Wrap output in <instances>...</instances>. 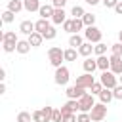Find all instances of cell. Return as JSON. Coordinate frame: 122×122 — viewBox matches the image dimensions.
<instances>
[{
  "instance_id": "obj_43",
  "label": "cell",
  "mask_w": 122,
  "mask_h": 122,
  "mask_svg": "<svg viewBox=\"0 0 122 122\" xmlns=\"http://www.w3.org/2000/svg\"><path fill=\"white\" fill-rule=\"evenodd\" d=\"M61 122H76V114H65Z\"/></svg>"
},
{
  "instance_id": "obj_39",
  "label": "cell",
  "mask_w": 122,
  "mask_h": 122,
  "mask_svg": "<svg viewBox=\"0 0 122 122\" xmlns=\"http://www.w3.org/2000/svg\"><path fill=\"white\" fill-rule=\"evenodd\" d=\"M61 27H63V30H65V32H71V34H72V19H67Z\"/></svg>"
},
{
  "instance_id": "obj_26",
  "label": "cell",
  "mask_w": 122,
  "mask_h": 122,
  "mask_svg": "<svg viewBox=\"0 0 122 122\" xmlns=\"http://www.w3.org/2000/svg\"><path fill=\"white\" fill-rule=\"evenodd\" d=\"M40 111H42V116H44V122H51V116H53V107H50V105H46V107H42Z\"/></svg>"
},
{
  "instance_id": "obj_19",
  "label": "cell",
  "mask_w": 122,
  "mask_h": 122,
  "mask_svg": "<svg viewBox=\"0 0 122 122\" xmlns=\"http://www.w3.org/2000/svg\"><path fill=\"white\" fill-rule=\"evenodd\" d=\"M0 40H2V42H13V44L19 42V38H17V34H15L13 30H6V32H2V34H0Z\"/></svg>"
},
{
  "instance_id": "obj_30",
  "label": "cell",
  "mask_w": 122,
  "mask_h": 122,
  "mask_svg": "<svg viewBox=\"0 0 122 122\" xmlns=\"http://www.w3.org/2000/svg\"><path fill=\"white\" fill-rule=\"evenodd\" d=\"M93 51H95L97 57H99V55H105V53H107V44H103V42L95 44V46H93Z\"/></svg>"
},
{
  "instance_id": "obj_12",
  "label": "cell",
  "mask_w": 122,
  "mask_h": 122,
  "mask_svg": "<svg viewBox=\"0 0 122 122\" xmlns=\"http://www.w3.org/2000/svg\"><path fill=\"white\" fill-rule=\"evenodd\" d=\"M95 61H97V69H99L101 72H105V71H111V59H109L107 55H99Z\"/></svg>"
},
{
  "instance_id": "obj_1",
  "label": "cell",
  "mask_w": 122,
  "mask_h": 122,
  "mask_svg": "<svg viewBox=\"0 0 122 122\" xmlns=\"http://www.w3.org/2000/svg\"><path fill=\"white\" fill-rule=\"evenodd\" d=\"M48 59H50V63H51L55 69H59L61 63L65 61V50H61L59 46H51V48L48 50Z\"/></svg>"
},
{
  "instance_id": "obj_48",
  "label": "cell",
  "mask_w": 122,
  "mask_h": 122,
  "mask_svg": "<svg viewBox=\"0 0 122 122\" xmlns=\"http://www.w3.org/2000/svg\"><path fill=\"white\" fill-rule=\"evenodd\" d=\"M118 42H122V30L118 32Z\"/></svg>"
},
{
  "instance_id": "obj_4",
  "label": "cell",
  "mask_w": 122,
  "mask_h": 122,
  "mask_svg": "<svg viewBox=\"0 0 122 122\" xmlns=\"http://www.w3.org/2000/svg\"><path fill=\"white\" fill-rule=\"evenodd\" d=\"M99 82H101L105 88H109V90H114V88L118 86V78H116V74H114V72H111V71H105V72H101V76H99Z\"/></svg>"
},
{
  "instance_id": "obj_6",
  "label": "cell",
  "mask_w": 122,
  "mask_h": 122,
  "mask_svg": "<svg viewBox=\"0 0 122 122\" xmlns=\"http://www.w3.org/2000/svg\"><path fill=\"white\" fill-rule=\"evenodd\" d=\"M90 116H92V122H103L105 116H107V105H103V103H95V107L92 109Z\"/></svg>"
},
{
  "instance_id": "obj_13",
  "label": "cell",
  "mask_w": 122,
  "mask_h": 122,
  "mask_svg": "<svg viewBox=\"0 0 122 122\" xmlns=\"http://www.w3.org/2000/svg\"><path fill=\"white\" fill-rule=\"evenodd\" d=\"M97 97H99V103H103V105H109V103L114 99V95H112V90H109V88H103V92H101Z\"/></svg>"
},
{
  "instance_id": "obj_16",
  "label": "cell",
  "mask_w": 122,
  "mask_h": 122,
  "mask_svg": "<svg viewBox=\"0 0 122 122\" xmlns=\"http://www.w3.org/2000/svg\"><path fill=\"white\" fill-rule=\"evenodd\" d=\"M82 67H84V72L93 74V71L97 69V61H95V59H92V57H86V59H84V63H82Z\"/></svg>"
},
{
  "instance_id": "obj_27",
  "label": "cell",
  "mask_w": 122,
  "mask_h": 122,
  "mask_svg": "<svg viewBox=\"0 0 122 122\" xmlns=\"http://www.w3.org/2000/svg\"><path fill=\"white\" fill-rule=\"evenodd\" d=\"M15 122H32V114H30V112H27V111H21V112L17 114Z\"/></svg>"
},
{
  "instance_id": "obj_47",
  "label": "cell",
  "mask_w": 122,
  "mask_h": 122,
  "mask_svg": "<svg viewBox=\"0 0 122 122\" xmlns=\"http://www.w3.org/2000/svg\"><path fill=\"white\" fill-rule=\"evenodd\" d=\"M0 93H6V84H4V82L0 84Z\"/></svg>"
},
{
  "instance_id": "obj_36",
  "label": "cell",
  "mask_w": 122,
  "mask_h": 122,
  "mask_svg": "<svg viewBox=\"0 0 122 122\" xmlns=\"http://www.w3.org/2000/svg\"><path fill=\"white\" fill-rule=\"evenodd\" d=\"M76 122H92L90 112H78L76 114Z\"/></svg>"
},
{
  "instance_id": "obj_31",
  "label": "cell",
  "mask_w": 122,
  "mask_h": 122,
  "mask_svg": "<svg viewBox=\"0 0 122 122\" xmlns=\"http://www.w3.org/2000/svg\"><path fill=\"white\" fill-rule=\"evenodd\" d=\"M111 55H118V57H122V42L111 44Z\"/></svg>"
},
{
  "instance_id": "obj_49",
  "label": "cell",
  "mask_w": 122,
  "mask_h": 122,
  "mask_svg": "<svg viewBox=\"0 0 122 122\" xmlns=\"http://www.w3.org/2000/svg\"><path fill=\"white\" fill-rule=\"evenodd\" d=\"M118 78H120V84H122V74H120V76H118Z\"/></svg>"
},
{
  "instance_id": "obj_28",
  "label": "cell",
  "mask_w": 122,
  "mask_h": 122,
  "mask_svg": "<svg viewBox=\"0 0 122 122\" xmlns=\"http://www.w3.org/2000/svg\"><path fill=\"white\" fill-rule=\"evenodd\" d=\"M84 27H86V25H84L82 19H72V34H78Z\"/></svg>"
},
{
  "instance_id": "obj_41",
  "label": "cell",
  "mask_w": 122,
  "mask_h": 122,
  "mask_svg": "<svg viewBox=\"0 0 122 122\" xmlns=\"http://www.w3.org/2000/svg\"><path fill=\"white\" fill-rule=\"evenodd\" d=\"M112 95H114V99H122V84H118V86L112 90Z\"/></svg>"
},
{
  "instance_id": "obj_8",
  "label": "cell",
  "mask_w": 122,
  "mask_h": 122,
  "mask_svg": "<svg viewBox=\"0 0 122 122\" xmlns=\"http://www.w3.org/2000/svg\"><path fill=\"white\" fill-rule=\"evenodd\" d=\"M67 97L69 99H80V97H84L86 95V90L84 88H80V86H71V88H67Z\"/></svg>"
},
{
  "instance_id": "obj_17",
  "label": "cell",
  "mask_w": 122,
  "mask_h": 122,
  "mask_svg": "<svg viewBox=\"0 0 122 122\" xmlns=\"http://www.w3.org/2000/svg\"><path fill=\"white\" fill-rule=\"evenodd\" d=\"M6 10H10V11H13V13H19L21 10H25V6H23V0H10Z\"/></svg>"
},
{
  "instance_id": "obj_40",
  "label": "cell",
  "mask_w": 122,
  "mask_h": 122,
  "mask_svg": "<svg viewBox=\"0 0 122 122\" xmlns=\"http://www.w3.org/2000/svg\"><path fill=\"white\" fill-rule=\"evenodd\" d=\"M32 122H44L42 111H34V112H32Z\"/></svg>"
},
{
  "instance_id": "obj_23",
  "label": "cell",
  "mask_w": 122,
  "mask_h": 122,
  "mask_svg": "<svg viewBox=\"0 0 122 122\" xmlns=\"http://www.w3.org/2000/svg\"><path fill=\"white\" fill-rule=\"evenodd\" d=\"M30 48H32V46L29 44V40H19V42H17V53H21V55L29 53Z\"/></svg>"
},
{
  "instance_id": "obj_25",
  "label": "cell",
  "mask_w": 122,
  "mask_h": 122,
  "mask_svg": "<svg viewBox=\"0 0 122 122\" xmlns=\"http://www.w3.org/2000/svg\"><path fill=\"white\" fill-rule=\"evenodd\" d=\"M76 55H80L76 48H67L65 50V61H76Z\"/></svg>"
},
{
  "instance_id": "obj_20",
  "label": "cell",
  "mask_w": 122,
  "mask_h": 122,
  "mask_svg": "<svg viewBox=\"0 0 122 122\" xmlns=\"http://www.w3.org/2000/svg\"><path fill=\"white\" fill-rule=\"evenodd\" d=\"M23 6H25V10L27 11H38L40 10V0H23Z\"/></svg>"
},
{
  "instance_id": "obj_2",
  "label": "cell",
  "mask_w": 122,
  "mask_h": 122,
  "mask_svg": "<svg viewBox=\"0 0 122 122\" xmlns=\"http://www.w3.org/2000/svg\"><path fill=\"white\" fill-rule=\"evenodd\" d=\"M84 38H86V42H90V44H99L101 38H103V32H101L95 25H93V27H86Z\"/></svg>"
},
{
  "instance_id": "obj_7",
  "label": "cell",
  "mask_w": 122,
  "mask_h": 122,
  "mask_svg": "<svg viewBox=\"0 0 122 122\" xmlns=\"http://www.w3.org/2000/svg\"><path fill=\"white\" fill-rule=\"evenodd\" d=\"M93 82H95L93 74H90V72H84V74L76 76V84H74V86H80V88H84V90H90V88L93 86Z\"/></svg>"
},
{
  "instance_id": "obj_34",
  "label": "cell",
  "mask_w": 122,
  "mask_h": 122,
  "mask_svg": "<svg viewBox=\"0 0 122 122\" xmlns=\"http://www.w3.org/2000/svg\"><path fill=\"white\" fill-rule=\"evenodd\" d=\"M2 50H4L6 53L17 51V44H13V42H2Z\"/></svg>"
},
{
  "instance_id": "obj_42",
  "label": "cell",
  "mask_w": 122,
  "mask_h": 122,
  "mask_svg": "<svg viewBox=\"0 0 122 122\" xmlns=\"http://www.w3.org/2000/svg\"><path fill=\"white\" fill-rule=\"evenodd\" d=\"M118 2H120V0H103V6H105V8H112V10H114Z\"/></svg>"
},
{
  "instance_id": "obj_14",
  "label": "cell",
  "mask_w": 122,
  "mask_h": 122,
  "mask_svg": "<svg viewBox=\"0 0 122 122\" xmlns=\"http://www.w3.org/2000/svg\"><path fill=\"white\" fill-rule=\"evenodd\" d=\"M65 21H67L65 10H55V11H53V17H51V23H53V25H63Z\"/></svg>"
},
{
  "instance_id": "obj_45",
  "label": "cell",
  "mask_w": 122,
  "mask_h": 122,
  "mask_svg": "<svg viewBox=\"0 0 122 122\" xmlns=\"http://www.w3.org/2000/svg\"><path fill=\"white\" fill-rule=\"evenodd\" d=\"M86 4H90V6H97L99 2H103V0H84Z\"/></svg>"
},
{
  "instance_id": "obj_11",
  "label": "cell",
  "mask_w": 122,
  "mask_h": 122,
  "mask_svg": "<svg viewBox=\"0 0 122 122\" xmlns=\"http://www.w3.org/2000/svg\"><path fill=\"white\" fill-rule=\"evenodd\" d=\"M19 32H23V34H27V36H30L32 32H36V27H34V23L32 21H21V25H19Z\"/></svg>"
},
{
  "instance_id": "obj_5",
  "label": "cell",
  "mask_w": 122,
  "mask_h": 122,
  "mask_svg": "<svg viewBox=\"0 0 122 122\" xmlns=\"http://www.w3.org/2000/svg\"><path fill=\"white\" fill-rule=\"evenodd\" d=\"M93 107H95V99L92 93H86L84 97L78 99V112H92Z\"/></svg>"
},
{
  "instance_id": "obj_44",
  "label": "cell",
  "mask_w": 122,
  "mask_h": 122,
  "mask_svg": "<svg viewBox=\"0 0 122 122\" xmlns=\"http://www.w3.org/2000/svg\"><path fill=\"white\" fill-rule=\"evenodd\" d=\"M114 11H116L118 15H122V0H120V2L116 4V8H114Z\"/></svg>"
},
{
  "instance_id": "obj_50",
  "label": "cell",
  "mask_w": 122,
  "mask_h": 122,
  "mask_svg": "<svg viewBox=\"0 0 122 122\" xmlns=\"http://www.w3.org/2000/svg\"><path fill=\"white\" fill-rule=\"evenodd\" d=\"M103 122H107V120H103Z\"/></svg>"
},
{
  "instance_id": "obj_15",
  "label": "cell",
  "mask_w": 122,
  "mask_h": 122,
  "mask_svg": "<svg viewBox=\"0 0 122 122\" xmlns=\"http://www.w3.org/2000/svg\"><path fill=\"white\" fill-rule=\"evenodd\" d=\"M27 40H29V44H30L32 48H38V46H42V42H44V36H42L40 32H32L30 36H27Z\"/></svg>"
},
{
  "instance_id": "obj_33",
  "label": "cell",
  "mask_w": 122,
  "mask_h": 122,
  "mask_svg": "<svg viewBox=\"0 0 122 122\" xmlns=\"http://www.w3.org/2000/svg\"><path fill=\"white\" fill-rule=\"evenodd\" d=\"M42 36H44V40H53V38L57 36V30H55V27L51 25V27H50V29H48V30H46Z\"/></svg>"
},
{
  "instance_id": "obj_24",
  "label": "cell",
  "mask_w": 122,
  "mask_h": 122,
  "mask_svg": "<svg viewBox=\"0 0 122 122\" xmlns=\"http://www.w3.org/2000/svg\"><path fill=\"white\" fill-rule=\"evenodd\" d=\"M71 15H72V19H82L84 15H86V11H84V8L82 6H72V10H71Z\"/></svg>"
},
{
  "instance_id": "obj_22",
  "label": "cell",
  "mask_w": 122,
  "mask_h": 122,
  "mask_svg": "<svg viewBox=\"0 0 122 122\" xmlns=\"http://www.w3.org/2000/svg\"><path fill=\"white\" fill-rule=\"evenodd\" d=\"M92 51H93V46H92L90 42H84V44L78 48V53H80L82 57H90V55H92Z\"/></svg>"
},
{
  "instance_id": "obj_10",
  "label": "cell",
  "mask_w": 122,
  "mask_h": 122,
  "mask_svg": "<svg viewBox=\"0 0 122 122\" xmlns=\"http://www.w3.org/2000/svg\"><path fill=\"white\" fill-rule=\"evenodd\" d=\"M53 11H55V8L51 4H44V6H40L38 15H40V19H51L53 17Z\"/></svg>"
},
{
  "instance_id": "obj_37",
  "label": "cell",
  "mask_w": 122,
  "mask_h": 122,
  "mask_svg": "<svg viewBox=\"0 0 122 122\" xmlns=\"http://www.w3.org/2000/svg\"><path fill=\"white\" fill-rule=\"evenodd\" d=\"M61 120H63L61 109H53V116H51V122H61Z\"/></svg>"
},
{
  "instance_id": "obj_32",
  "label": "cell",
  "mask_w": 122,
  "mask_h": 122,
  "mask_svg": "<svg viewBox=\"0 0 122 122\" xmlns=\"http://www.w3.org/2000/svg\"><path fill=\"white\" fill-rule=\"evenodd\" d=\"M13 19H15V13L13 11H10V10H4L2 11V21L4 23H11Z\"/></svg>"
},
{
  "instance_id": "obj_9",
  "label": "cell",
  "mask_w": 122,
  "mask_h": 122,
  "mask_svg": "<svg viewBox=\"0 0 122 122\" xmlns=\"http://www.w3.org/2000/svg\"><path fill=\"white\" fill-rule=\"evenodd\" d=\"M109 59H111V72H114L116 76H120L122 74V57L109 55Z\"/></svg>"
},
{
  "instance_id": "obj_3",
  "label": "cell",
  "mask_w": 122,
  "mask_h": 122,
  "mask_svg": "<svg viewBox=\"0 0 122 122\" xmlns=\"http://www.w3.org/2000/svg\"><path fill=\"white\" fill-rule=\"evenodd\" d=\"M53 80H55V84H57V86H65V84L71 80V71H69L65 65H61L59 69H55Z\"/></svg>"
},
{
  "instance_id": "obj_38",
  "label": "cell",
  "mask_w": 122,
  "mask_h": 122,
  "mask_svg": "<svg viewBox=\"0 0 122 122\" xmlns=\"http://www.w3.org/2000/svg\"><path fill=\"white\" fill-rule=\"evenodd\" d=\"M67 2H69V0H51V6H53L55 10H63Z\"/></svg>"
},
{
  "instance_id": "obj_21",
  "label": "cell",
  "mask_w": 122,
  "mask_h": 122,
  "mask_svg": "<svg viewBox=\"0 0 122 122\" xmlns=\"http://www.w3.org/2000/svg\"><path fill=\"white\" fill-rule=\"evenodd\" d=\"M82 44H84V38H82L80 34H71V38H69V46H71V48H76V50H78Z\"/></svg>"
},
{
  "instance_id": "obj_29",
  "label": "cell",
  "mask_w": 122,
  "mask_h": 122,
  "mask_svg": "<svg viewBox=\"0 0 122 122\" xmlns=\"http://www.w3.org/2000/svg\"><path fill=\"white\" fill-rule=\"evenodd\" d=\"M82 21H84V25H86V27H93V25H95V15L86 11V15L82 17Z\"/></svg>"
},
{
  "instance_id": "obj_46",
  "label": "cell",
  "mask_w": 122,
  "mask_h": 122,
  "mask_svg": "<svg viewBox=\"0 0 122 122\" xmlns=\"http://www.w3.org/2000/svg\"><path fill=\"white\" fill-rule=\"evenodd\" d=\"M0 80H2V82L6 80V69H0Z\"/></svg>"
},
{
  "instance_id": "obj_35",
  "label": "cell",
  "mask_w": 122,
  "mask_h": 122,
  "mask_svg": "<svg viewBox=\"0 0 122 122\" xmlns=\"http://www.w3.org/2000/svg\"><path fill=\"white\" fill-rule=\"evenodd\" d=\"M103 88H105V86H103L99 80H95V82H93V86L90 88V90H92V95H99V93L103 92Z\"/></svg>"
},
{
  "instance_id": "obj_18",
  "label": "cell",
  "mask_w": 122,
  "mask_h": 122,
  "mask_svg": "<svg viewBox=\"0 0 122 122\" xmlns=\"http://www.w3.org/2000/svg\"><path fill=\"white\" fill-rule=\"evenodd\" d=\"M34 27H36V32L44 34L51 25H50V21H48V19H38V21H34Z\"/></svg>"
}]
</instances>
